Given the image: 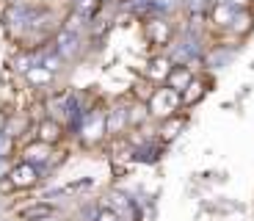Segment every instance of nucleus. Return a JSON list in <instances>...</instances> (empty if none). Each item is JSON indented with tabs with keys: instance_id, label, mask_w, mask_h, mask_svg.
I'll return each instance as SVG.
<instances>
[{
	"instance_id": "obj_1",
	"label": "nucleus",
	"mask_w": 254,
	"mask_h": 221,
	"mask_svg": "<svg viewBox=\"0 0 254 221\" xmlns=\"http://www.w3.org/2000/svg\"><path fill=\"white\" fill-rule=\"evenodd\" d=\"M177 105H180V91L177 88H158L152 94V100H149V108H152V114H158V116H169V114H174L177 111Z\"/></svg>"
},
{
	"instance_id": "obj_2",
	"label": "nucleus",
	"mask_w": 254,
	"mask_h": 221,
	"mask_svg": "<svg viewBox=\"0 0 254 221\" xmlns=\"http://www.w3.org/2000/svg\"><path fill=\"white\" fill-rule=\"evenodd\" d=\"M56 50L61 53V58H75L80 53V33L72 28H64L56 39Z\"/></svg>"
},
{
	"instance_id": "obj_3",
	"label": "nucleus",
	"mask_w": 254,
	"mask_h": 221,
	"mask_svg": "<svg viewBox=\"0 0 254 221\" xmlns=\"http://www.w3.org/2000/svg\"><path fill=\"white\" fill-rule=\"evenodd\" d=\"M105 127H108V119L100 114V111H94V114H89V116H83V125H80V130H83V136L89 141H94V139H100L102 133H105Z\"/></svg>"
},
{
	"instance_id": "obj_4",
	"label": "nucleus",
	"mask_w": 254,
	"mask_h": 221,
	"mask_svg": "<svg viewBox=\"0 0 254 221\" xmlns=\"http://www.w3.org/2000/svg\"><path fill=\"white\" fill-rule=\"evenodd\" d=\"M36 177H39V169H36V163H19L17 169L11 171V183L17 185V188H25V185H33L36 183Z\"/></svg>"
},
{
	"instance_id": "obj_5",
	"label": "nucleus",
	"mask_w": 254,
	"mask_h": 221,
	"mask_svg": "<svg viewBox=\"0 0 254 221\" xmlns=\"http://www.w3.org/2000/svg\"><path fill=\"white\" fill-rule=\"evenodd\" d=\"M146 33H149V39H152L155 44H166L169 39H172L169 22H163V19H152V22L146 25Z\"/></svg>"
},
{
	"instance_id": "obj_6",
	"label": "nucleus",
	"mask_w": 254,
	"mask_h": 221,
	"mask_svg": "<svg viewBox=\"0 0 254 221\" xmlns=\"http://www.w3.org/2000/svg\"><path fill=\"white\" fill-rule=\"evenodd\" d=\"M6 22H8L11 31H22V28L31 22V19H28V8L25 6H11L6 11Z\"/></svg>"
},
{
	"instance_id": "obj_7",
	"label": "nucleus",
	"mask_w": 254,
	"mask_h": 221,
	"mask_svg": "<svg viewBox=\"0 0 254 221\" xmlns=\"http://www.w3.org/2000/svg\"><path fill=\"white\" fill-rule=\"evenodd\" d=\"M235 14H238V6H232V3H216V8H213L216 25H232Z\"/></svg>"
},
{
	"instance_id": "obj_8",
	"label": "nucleus",
	"mask_w": 254,
	"mask_h": 221,
	"mask_svg": "<svg viewBox=\"0 0 254 221\" xmlns=\"http://www.w3.org/2000/svg\"><path fill=\"white\" fill-rule=\"evenodd\" d=\"M190 80H193V77H190V70H188V67H177V70L172 67V72H169V86H172V88L183 91V88H188Z\"/></svg>"
},
{
	"instance_id": "obj_9",
	"label": "nucleus",
	"mask_w": 254,
	"mask_h": 221,
	"mask_svg": "<svg viewBox=\"0 0 254 221\" xmlns=\"http://www.w3.org/2000/svg\"><path fill=\"white\" fill-rule=\"evenodd\" d=\"M25 75H28V80H31L33 86H39V83H50V80H53V70H47L42 61L33 64V67L25 72Z\"/></svg>"
},
{
	"instance_id": "obj_10",
	"label": "nucleus",
	"mask_w": 254,
	"mask_h": 221,
	"mask_svg": "<svg viewBox=\"0 0 254 221\" xmlns=\"http://www.w3.org/2000/svg\"><path fill=\"white\" fill-rule=\"evenodd\" d=\"M47 155H50V147H47L45 141L25 149V160H28V163H47Z\"/></svg>"
},
{
	"instance_id": "obj_11",
	"label": "nucleus",
	"mask_w": 254,
	"mask_h": 221,
	"mask_svg": "<svg viewBox=\"0 0 254 221\" xmlns=\"http://www.w3.org/2000/svg\"><path fill=\"white\" fill-rule=\"evenodd\" d=\"M58 136H61V125L53 119L42 122V127H39V139L45 141V144H53V141H58Z\"/></svg>"
},
{
	"instance_id": "obj_12",
	"label": "nucleus",
	"mask_w": 254,
	"mask_h": 221,
	"mask_svg": "<svg viewBox=\"0 0 254 221\" xmlns=\"http://www.w3.org/2000/svg\"><path fill=\"white\" fill-rule=\"evenodd\" d=\"M127 122H130V114H127L125 108H114V114L108 116V130L111 133H119Z\"/></svg>"
},
{
	"instance_id": "obj_13",
	"label": "nucleus",
	"mask_w": 254,
	"mask_h": 221,
	"mask_svg": "<svg viewBox=\"0 0 254 221\" xmlns=\"http://www.w3.org/2000/svg\"><path fill=\"white\" fill-rule=\"evenodd\" d=\"M169 72H172V61H166V58H158V61H152V70H149V77L160 80V77H169Z\"/></svg>"
},
{
	"instance_id": "obj_14",
	"label": "nucleus",
	"mask_w": 254,
	"mask_h": 221,
	"mask_svg": "<svg viewBox=\"0 0 254 221\" xmlns=\"http://www.w3.org/2000/svg\"><path fill=\"white\" fill-rule=\"evenodd\" d=\"M53 213V208L50 205H33V208H25L22 210V219H45V216H50Z\"/></svg>"
},
{
	"instance_id": "obj_15",
	"label": "nucleus",
	"mask_w": 254,
	"mask_h": 221,
	"mask_svg": "<svg viewBox=\"0 0 254 221\" xmlns=\"http://www.w3.org/2000/svg\"><path fill=\"white\" fill-rule=\"evenodd\" d=\"M232 28H235V31H241V33L249 31V28H252V14L241 8V11L235 14V19H232Z\"/></svg>"
},
{
	"instance_id": "obj_16",
	"label": "nucleus",
	"mask_w": 254,
	"mask_h": 221,
	"mask_svg": "<svg viewBox=\"0 0 254 221\" xmlns=\"http://www.w3.org/2000/svg\"><path fill=\"white\" fill-rule=\"evenodd\" d=\"M202 97V83L199 80H190L188 83V91L183 94V102H193V100H199Z\"/></svg>"
},
{
	"instance_id": "obj_17",
	"label": "nucleus",
	"mask_w": 254,
	"mask_h": 221,
	"mask_svg": "<svg viewBox=\"0 0 254 221\" xmlns=\"http://www.w3.org/2000/svg\"><path fill=\"white\" fill-rule=\"evenodd\" d=\"M183 125H185L183 119L166 122V125H163V130H160V133H163V139H174V136H177V130H180V127H183Z\"/></svg>"
},
{
	"instance_id": "obj_18",
	"label": "nucleus",
	"mask_w": 254,
	"mask_h": 221,
	"mask_svg": "<svg viewBox=\"0 0 254 221\" xmlns=\"http://www.w3.org/2000/svg\"><path fill=\"white\" fill-rule=\"evenodd\" d=\"M61 61H64V58H61V53H53V56H45V58H42V64H45V67H47V70H53V72H58V67H61Z\"/></svg>"
},
{
	"instance_id": "obj_19",
	"label": "nucleus",
	"mask_w": 254,
	"mask_h": 221,
	"mask_svg": "<svg viewBox=\"0 0 254 221\" xmlns=\"http://www.w3.org/2000/svg\"><path fill=\"white\" fill-rule=\"evenodd\" d=\"M229 58H232V53H229V50L218 53V56L213 53V58H210V64H213V67H221V64H224V61H229Z\"/></svg>"
},
{
	"instance_id": "obj_20",
	"label": "nucleus",
	"mask_w": 254,
	"mask_h": 221,
	"mask_svg": "<svg viewBox=\"0 0 254 221\" xmlns=\"http://www.w3.org/2000/svg\"><path fill=\"white\" fill-rule=\"evenodd\" d=\"M97 221H119V219H116V213H111V210H100V213H97Z\"/></svg>"
},
{
	"instance_id": "obj_21",
	"label": "nucleus",
	"mask_w": 254,
	"mask_h": 221,
	"mask_svg": "<svg viewBox=\"0 0 254 221\" xmlns=\"http://www.w3.org/2000/svg\"><path fill=\"white\" fill-rule=\"evenodd\" d=\"M144 105H138V108H133V114H130V122H141V119H144Z\"/></svg>"
},
{
	"instance_id": "obj_22",
	"label": "nucleus",
	"mask_w": 254,
	"mask_h": 221,
	"mask_svg": "<svg viewBox=\"0 0 254 221\" xmlns=\"http://www.w3.org/2000/svg\"><path fill=\"white\" fill-rule=\"evenodd\" d=\"M6 149H8V136L3 133V136H0V158H6V155H3Z\"/></svg>"
},
{
	"instance_id": "obj_23",
	"label": "nucleus",
	"mask_w": 254,
	"mask_h": 221,
	"mask_svg": "<svg viewBox=\"0 0 254 221\" xmlns=\"http://www.w3.org/2000/svg\"><path fill=\"white\" fill-rule=\"evenodd\" d=\"M3 125H6V116L0 114V136H3Z\"/></svg>"
},
{
	"instance_id": "obj_24",
	"label": "nucleus",
	"mask_w": 254,
	"mask_h": 221,
	"mask_svg": "<svg viewBox=\"0 0 254 221\" xmlns=\"http://www.w3.org/2000/svg\"><path fill=\"white\" fill-rule=\"evenodd\" d=\"M3 171H6V160L0 158V174H3Z\"/></svg>"
},
{
	"instance_id": "obj_25",
	"label": "nucleus",
	"mask_w": 254,
	"mask_h": 221,
	"mask_svg": "<svg viewBox=\"0 0 254 221\" xmlns=\"http://www.w3.org/2000/svg\"><path fill=\"white\" fill-rule=\"evenodd\" d=\"M105 3H111V0H105Z\"/></svg>"
}]
</instances>
